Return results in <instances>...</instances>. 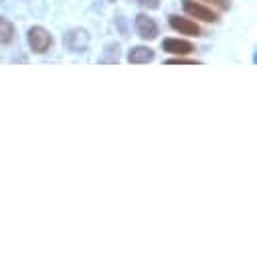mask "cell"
<instances>
[{
  "instance_id": "1",
  "label": "cell",
  "mask_w": 257,
  "mask_h": 257,
  "mask_svg": "<svg viewBox=\"0 0 257 257\" xmlns=\"http://www.w3.org/2000/svg\"><path fill=\"white\" fill-rule=\"evenodd\" d=\"M63 43L71 53H85L89 47V35L85 29H71L63 37Z\"/></svg>"
},
{
  "instance_id": "13",
  "label": "cell",
  "mask_w": 257,
  "mask_h": 257,
  "mask_svg": "<svg viewBox=\"0 0 257 257\" xmlns=\"http://www.w3.org/2000/svg\"><path fill=\"white\" fill-rule=\"evenodd\" d=\"M107 3H115V0H107Z\"/></svg>"
},
{
  "instance_id": "9",
  "label": "cell",
  "mask_w": 257,
  "mask_h": 257,
  "mask_svg": "<svg viewBox=\"0 0 257 257\" xmlns=\"http://www.w3.org/2000/svg\"><path fill=\"white\" fill-rule=\"evenodd\" d=\"M99 61L101 63H117L119 61V45L117 43H109L105 47V55Z\"/></svg>"
},
{
  "instance_id": "2",
  "label": "cell",
  "mask_w": 257,
  "mask_h": 257,
  "mask_svg": "<svg viewBox=\"0 0 257 257\" xmlns=\"http://www.w3.org/2000/svg\"><path fill=\"white\" fill-rule=\"evenodd\" d=\"M29 45H31V49L35 53H47L51 49V45H53V37H51V33L47 29L33 27L29 31Z\"/></svg>"
},
{
  "instance_id": "3",
  "label": "cell",
  "mask_w": 257,
  "mask_h": 257,
  "mask_svg": "<svg viewBox=\"0 0 257 257\" xmlns=\"http://www.w3.org/2000/svg\"><path fill=\"white\" fill-rule=\"evenodd\" d=\"M182 7H184V11H186V15L195 17V19H201V21H205V23H215V21H217V15H215L211 9H207V7L199 5V3H195V0H182Z\"/></svg>"
},
{
  "instance_id": "5",
  "label": "cell",
  "mask_w": 257,
  "mask_h": 257,
  "mask_svg": "<svg viewBox=\"0 0 257 257\" xmlns=\"http://www.w3.org/2000/svg\"><path fill=\"white\" fill-rule=\"evenodd\" d=\"M170 27L174 31H178L180 35H188V37H199L201 35V27L197 23H192L188 19H180V17H170Z\"/></svg>"
},
{
  "instance_id": "11",
  "label": "cell",
  "mask_w": 257,
  "mask_h": 257,
  "mask_svg": "<svg viewBox=\"0 0 257 257\" xmlns=\"http://www.w3.org/2000/svg\"><path fill=\"white\" fill-rule=\"evenodd\" d=\"M136 3L144 9H150V11H156L160 7V0H136Z\"/></svg>"
},
{
  "instance_id": "12",
  "label": "cell",
  "mask_w": 257,
  "mask_h": 257,
  "mask_svg": "<svg viewBox=\"0 0 257 257\" xmlns=\"http://www.w3.org/2000/svg\"><path fill=\"white\" fill-rule=\"evenodd\" d=\"M203 3H213V5H217V7H221V9H229V7H231L229 0H203Z\"/></svg>"
},
{
  "instance_id": "6",
  "label": "cell",
  "mask_w": 257,
  "mask_h": 257,
  "mask_svg": "<svg viewBox=\"0 0 257 257\" xmlns=\"http://www.w3.org/2000/svg\"><path fill=\"white\" fill-rule=\"evenodd\" d=\"M162 49L166 53H172V55H190L192 51H195V47H192L188 41H182V39H166L162 43Z\"/></svg>"
},
{
  "instance_id": "10",
  "label": "cell",
  "mask_w": 257,
  "mask_h": 257,
  "mask_svg": "<svg viewBox=\"0 0 257 257\" xmlns=\"http://www.w3.org/2000/svg\"><path fill=\"white\" fill-rule=\"evenodd\" d=\"M168 65H197V61L184 59V55H178L176 59H168Z\"/></svg>"
},
{
  "instance_id": "7",
  "label": "cell",
  "mask_w": 257,
  "mask_h": 257,
  "mask_svg": "<svg viewBox=\"0 0 257 257\" xmlns=\"http://www.w3.org/2000/svg\"><path fill=\"white\" fill-rule=\"evenodd\" d=\"M154 59V51L150 47H144V45H138L134 49H130L127 53V61L134 63V65H140V63H150Z\"/></svg>"
},
{
  "instance_id": "14",
  "label": "cell",
  "mask_w": 257,
  "mask_h": 257,
  "mask_svg": "<svg viewBox=\"0 0 257 257\" xmlns=\"http://www.w3.org/2000/svg\"><path fill=\"white\" fill-rule=\"evenodd\" d=\"M0 3H5V0H0Z\"/></svg>"
},
{
  "instance_id": "8",
  "label": "cell",
  "mask_w": 257,
  "mask_h": 257,
  "mask_svg": "<svg viewBox=\"0 0 257 257\" xmlns=\"http://www.w3.org/2000/svg\"><path fill=\"white\" fill-rule=\"evenodd\" d=\"M15 39V27L9 19L0 17V45H9Z\"/></svg>"
},
{
  "instance_id": "4",
  "label": "cell",
  "mask_w": 257,
  "mask_h": 257,
  "mask_svg": "<svg viewBox=\"0 0 257 257\" xmlns=\"http://www.w3.org/2000/svg\"><path fill=\"white\" fill-rule=\"evenodd\" d=\"M136 31L142 39L146 41H154L158 37V25L154 23V19H150L148 15H138L136 17Z\"/></svg>"
}]
</instances>
